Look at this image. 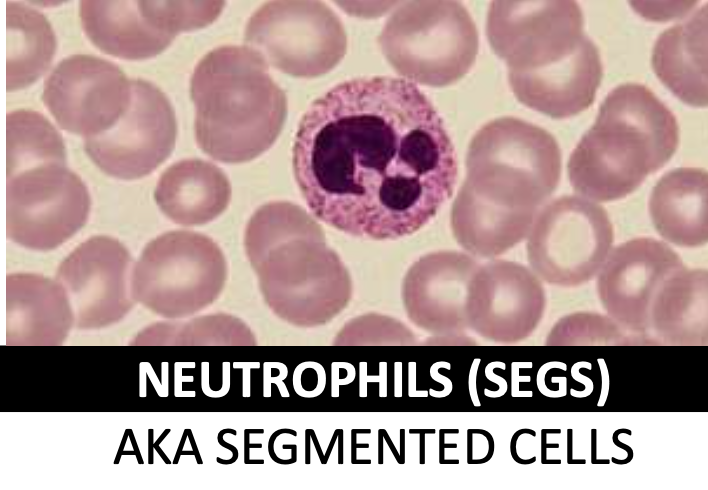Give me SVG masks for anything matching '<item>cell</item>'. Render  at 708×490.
Masks as SVG:
<instances>
[{
  "label": "cell",
  "instance_id": "cell-9",
  "mask_svg": "<svg viewBox=\"0 0 708 490\" xmlns=\"http://www.w3.org/2000/svg\"><path fill=\"white\" fill-rule=\"evenodd\" d=\"M244 39L268 64L301 78L329 72L347 49L343 23L321 1H269L249 18Z\"/></svg>",
  "mask_w": 708,
  "mask_h": 490
},
{
  "label": "cell",
  "instance_id": "cell-12",
  "mask_svg": "<svg viewBox=\"0 0 708 490\" xmlns=\"http://www.w3.org/2000/svg\"><path fill=\"white\" fill-rule=\"evenodd\" d=\"M131 101L109 130L85 138L84 149L106 174L134 180L154 171L172 153L177 136L174 109L154 84L133 79Z\"/></svg>",
  "mask_w": 708,
  "mask_h": 490
},
{
  "label": "cell",
  "instance_id": "cell-19",
  "mask_svg": "<svg viewBox=\"0 0 708 490\" xmlns=\"http://www.w3.org/2000/svg\"><path fill=\"white\" fill-rule=\"evenodd\" d=\"M232 189L224 171L201 159H184L159 177L154 197L160 210L174 223L206 224L229 205Z\"/></svg>",
  "mask_w": 708,
  "mask_h": 490
},
{
  "label": "cell",
  "instance_id": "cell-28",
  "mask_svg": "<svg viewBox=\"0 0 708 490\" xmlns=\"http://www.w3.org/2000/svg\"><path fill=\"white\" fill-rule=\"evenodd\" d=\"M243 367V379H242V394L243 397H249L251 394V373L250 369L252 367H259V366H251V364H242Z\"/></svg>",
  "mask_w": 708,
  "mask_h": 490
},
{
  "label": "cell",
  "instance_id": "cell-1",
  "mask_svg": "<svg viewBox=\"0 0 708 490\" xmlns=\"http://www.w3.org/2000/svg\"><path fill=\"white\" fill-rule=\"evenodd\" d=\"M292 170L315 218L347 235L395 240L419 231L453 195L455 147L412 82L359 77L309 106Z\"/></svg>",
  "mask_w": 708,
  "mask_h": 490
},
{
  "label": "cell",
  "instance_id": "cell-23",
  "mask_svg": "<svg viewBox=\"0 0 708 490\" xmlns=\"http://www.w3.org/2000/svg\"><path fill=\"white\" fill-rule=\"evenodd\" d=\"M708 273L682 269L661 286L650 312V333L658 344L707 345Z\"/></svg>",
  "mask_w": 708,
  "mask_h": 490
},
{
  "label": "cell",
  "instance_id": "cell-24",
  "mask_svg": "<svg viewBox=\"0 0 708 490\" xmlns=\"http://www.w3.org/2000/svg\"><path fill=\"white\" fill-rule=\"evenodd\" d=\"M6 89L14 91L35 82L49 67L56 37L46 17L20 2L7 1Z\"/></svg>",
  "mask_w": 708,
  "mask_h": 490
},
{
  "label": "cell",
  "instance_id": "cell-11",
  "mask_svg": "<svg viewBox=\"0 0 708 490\" xmlns=\"http://www.w3.org/2000/svg\"><path fill=\"white\" fill-rule=\"evenodd\" d=\"M81 178L63 164H46L6 177V234L23 247L47 251L76 234L90 212Z\"/></svg>",
  "mask_w": 708,
  "mask_h": 490
},
{
  "label": "cell",
  "instance_id": "cell-17",
  "mask_svg": "<svg viewBox=\"0 0 708 490\" xmlns=\"http://www.w3.org/2000/svg\"><path fill=\"white\" fill-rule=\"evenodd\" d=\"M80 18L96 47L127 60L152 58L183 32L170 1L83 0Z\"/></svg>",
  "mask_w": 708,
  "mask_h": 490
},
{
  "label": "cell",
  "instance_id": "cell-21",
  "mask_svg": "<svg viewBox=\"0 0 708 490\" xmlns=\"http://www.w3.org/2000/svg\"><path fill=\"white\" fill-rule=\"evenodd\" d=\"M652 67L680 100L694 107L707 105V5L659 35Z\"/></svg>",
  "mask_w": 708,
  "mask_h": 490
},
{
  "label": "cell",
  "instance_id": "cell-15",
  "mask_svg": "<svg viewBox=\"0 0 708 490\" xmlns=\"http://www.w3.org/2000/svg\"><path fill=\"white\" fill-rule=\"evenodd\" d=\"M546 306L545 290L526 266L505 260L479 265L468 287L467 325L501 343L521 341L536 329Z\"/></svg>",
  "mask_w": 708,
  "mask_h": 490
},
{
  "label": "cell",
  "instance_id": "cell-4",
  "mask_svg": "<svg viewBox=\"0 0 708 490\" xmlns=\"http://www.w3.org/2000/svg\"><path fill=\"white\" fill-rule=\"evenodd\" d=\"M190 94L195 139L212 159L251 161L276 141L287 116V98L268 63L248 46L225 45L196 65Z\"/></svg>",
  "mask_w": 708,
  "mask_h": 490
},
{
  "label": "cell",
  "instance_id": "cell-18",
  "mask_svg": "<svg viewBox=\"0 0 708 490\" xmlns=\"http://www.w3.org/2000/svg\"><path fill=\"white\" fill-rule=\"evenodd\" d=\"M478 266L470 255L457 251L420 257L403 282V301L409 319L437 334H452L467 328L468 287Z\"/></svg>",
  "mask_w": 708,
  "mask_h": 490
},
{
  "label": "cell",
  "instance_id": "cell-27",
  "mask_svg": "<svg viewBox=\"0 0 708 490\" xmlns=\"http://www.w3.org/2000/svg\"><path fill=\"white\" fill-rule=\"evenodd\" d=\"M286 376H287V370H284L283 372H282V370H280V373L277 377H271L270 373L265 372L264 373V396L265 397L270 396V384L272 382H274L278 386L281 395L284 397H288L289 393H288L286 386L283 382V380L285 379Z\"/></svg>",
  "mask_w": 708,
  "mask_h": 490
},
{
  "label": "cell",
  "instance_id": "cell-6",
  "mask_svg": "<svg viewBox=\"0 0 708 490\" xmlns=\"http://www.w3.org/2000/svg\"><path fill=\"white\" fill-rule=\"evenodd\" d=\"M392 68L410 82L443 87L462 78L475 62L479 36L458 1H409L398 6L378 37Z\"/></svg>",
  "mask_w": 708,
  "mask_h": 490
},
{
  "label": "cell",
  "instance_id": "cell-13",
  "mask_svg": "<svg viewBox=\"0 0 708 490\" xmlns=\"http://www.w3.org/2000/svg\"><path fill=\"white\" fill-rule=\"evenodd\" d=\"M132 82L112 62L75 54L46 78L42 99L59 126L85 138L109 130L126 111Z\"/></svg>",
  "mask_w": 708,
  "mask_h": 490
},
{
  "label": "cell",
  "instance_id": "cell-7",
  "mask_svg": "<svg viewBox=\"0 0 708 490\" xmlns=\"http://www.w3.org/2000/svg\"><path fill=\"white\" fill-rule=\"evenodd\" d=\"M575 1H492L486 35L508 74L541 75L571 63L591 41Z\"/></svg>",
  "mask_w": 708,
  "mask_h": 490
},
{
  "label": "cell",
  "instance_id": "cell-10",
  "mask_svg": "<svg viewBox=\"0 0 708 490\" xmlns=\"http://www.w3.org/2000/svg\"><path fill=\"white\" fill-rule=\"evenodd\" d=\"M613 240L603 207L582 197L562 196L538 212L527 236V258L545 282L576 287L599 272Z\"/></svg>",
  "mask_w": 708,
  "mask_h": 490
},
{
  "label": "cell",
  "instance_id": "cell-5",
  "mask_svg": "<svg viewBox=\"0 0 708 490\" xmlns=\"http://www.w3.org/2000/svg\"><path fill=\"white\" fill-rule=\"evenodd\" d=\"M679 144L674 114L646 86L626 83L600 105L567 165L573 189L599 202L621 199L662 168Z\"/></svg>",
  "mask_w": 708,
  "mask_h": 490
},
{
  "label": "cell",
  "instance_id": "cell-25",
  "mask_svg": "<svg viewBox=\"0 0 708 490\" xmlns=\"http://www.w3.org/2000/svg\"><path fill=\"white\" fill-rule=\"evenodd\" d=\"M66 164L62 136L40 113L18 109L6 116V177L46 165Z\"/></svg>",
  "mask_w": 708,
  "mask_h": 490
},
{
  "label": "cell",
  "instance_id": "cell-14",
  "mask_svg": "<svg viewBox=\"0 0 708 490\" xmlns=\"http://www.w3.org/2000/svg\"><path fill=\"white\" fill-rule=\"evenodd\" d=\"M685 267L666 243L649 237L631 239L607 256L598 272L597 293L608 316L629 334L654 341L650 312L663 283Z\"/></svg>",
  "mask_w": 708,
  "mask_h": 490
},
{
  "label": "cell",
  "instance_id": "cell-3",
  "mask_svg": "<svg viewBox=\"0 0 708 490\" xmlns=\"http://www.w3.org/2000/svg\"><path fill=\"white\" fill-rule=\"evenodd\" d=\"M244 247L259 269L271 306L294 323H323L350 298L346 268L326 244L319 223L302 207L272 201L250 217Z\"/></svg>",
  "mask_w": 708,
  "mask_h": 490
},
{
  "label": "cell",
  "instance_id": "cell-8",
  "mask_svg": "<svg viewBox=\"0 0 708 490\" xmlns=\"http://www.w3.org/2000/svg\"><path fill=\"white\" fill-rule=\"evenodd\" d=\"M225 276L224 254L210 237L170 231L142 251L134 271V295L161 315L183 316L211 303Z\"/></svg>",
  "mask_w": 708,
  "mask_h": 490
},
{
  "label": "cell",
  "instance_id": "cell-26",
  "mask_svg": "<svg viewBox=\"0 0 708 490\" xmlns=\"http://www.w3.org/2000/svg\"><path fill=\"white\" fill-rule=\"evenodd\" d=\"M646 339L629 334L609 316L579 312L560 319L551 330L547 345H625Z\"/></svg>",
  "mask_w": 708,
  "mask_h": 490
},
{
  "label": "cell",
  "instance_id": "cell-16",
  "mask_svg": "<svg viewBox=\"0 0 708 490\" xmlns=\"http://www.w3.org/2000/svg\"><path fill=\"white\" fill-rule=\"evenodd\" d=\"M130 261L117 239L94 236L61 263L58 278L72 297L79 327L108 325L129 310L125 279Z\"/></svg>",
  "mask_w": 708,
  "mask_h": 490
},
{
  "label": "cell",
  "instance_id": "cell-2",
  "mask_svg": "<svg viewBox=\"0 0 708 490\" xmlns=\"http://www.w3.org/2000/svg\"><path fill=\"white\" fill-rule=\"evenodd\" d=\"M560 177V147L548 131L510 116L486 123L469 143L452 205L455 240L477 257L505 253L528 236Z\"/></svg>",
  "mask_w": 708,
  "mask_h": 490
},
{
  "label": "cell",
  "instance_id": "cell-20",
  "mask_svg": "<svg viewBox=\"0 0 708 490\" xmlns=\"http://www.w3.org/2000/svg\"><path fill=\"white\" fill-rule=\"evenodd\" d=\"M707 196L706 170L681 167L664 174L649 199L650 216L660 236L680 247L706 244Z\"/></svg>",
  "mask_w": 708,
  "mask_h": 490
},
{
  "label": "cell",
  "instance_id": "cell-22",
  "mask_svg": "<svg viewBox=\"0 0 708 490\" xmlns=\"http://www.w3.org/2000/svg\"><path fill=\"white\" fill-rule=\"evenodd\" d=\"M70 324L66 298L52 281L33 274L8 276L7 339L11 344H57Z\"/></svg>",
  "mask_w": 708,
  "mask_h": 490
}]
</instances>
